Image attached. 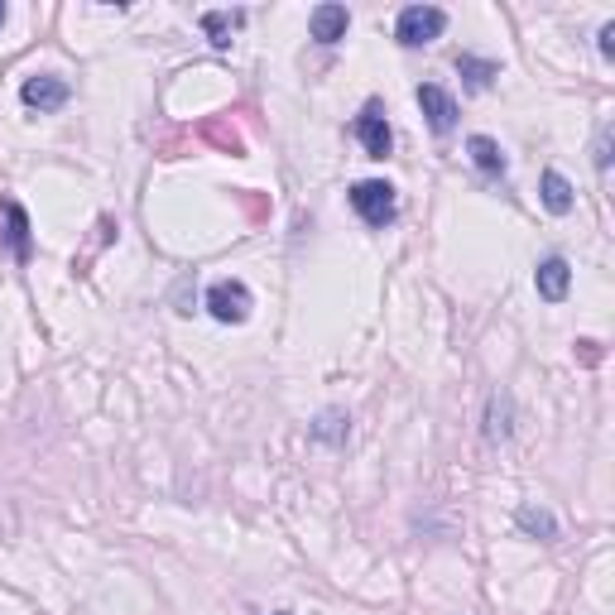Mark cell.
Instances as JSON below:
<instances>
[{
	"instance_id": "6da1fadb",
	"label": "cell",
	"mask_w": 615,
	"mask_h": 615,
	"mask_svg": "<svg viewBox=\"0 0 615 615\" xmlns=\"http://www.w3.org/2000/svg\"><path fill=\"white\" fill-rule=\"evenodd\" d=\"M443 29H447V10H438V5H404L399 20H394V39L404 49H423V44L443 39Z\"/></svg>"
},
{
	"instance_id": "7a4b0ae2",
	"label": "cell",
	"mask_w": 615,
	"mask_h": 615,
	"mask_svg": "<svg viewBox=\"0 0 615 615\" xmlns=\"http://www.w3.org/2000/svg\"><path fill=\"white\" fill-rule=\"evenodd\" d=\"M351 207H356V217L366 226H375V231H385V226L399 217V197H394V188L385 178L356 183V188H351Z\"/></svg>"
},
{
	"instance_id": "3957f363",
	"label": "cell",
	"mask_w": 615,
	"mask_h": 615,
	"mask_svg": "<svg viewBox=\"0 0 615 615\" xmlns=\"http://www.w3.org/2000/svg\"><path fill=\"white\" fill-rule=\"evenodd\" d=\"M250 289L241 279H217L212 289H207V313L217 322H246L250 318Z\"/></svg>"
},
{
	"instance_id": "277c9868",
	"label": "cell",
	"mask_w": 615,
	"mask_h": 615,
	"mask_svg": "<svg viewBox=\"0 0 615 615\" xmlns=\"http://www.w3.org/2000/svg\"><path fill=\"white\" fill-rule=\"evenodd\" d=\"M68 97H73V87L63 82V77L53 73H39V77H25V87H20V101H25L29 111H63L68 106Z\"/></svg>"
},
{
	"instance_id": "5b68a950",
	"label": "cell",
	"mask_w": 615,
	"mask_h": 615,
	"mask_svg": "<svg viewBox=\"0 0 615 615\" xmlns=\"http://www.w3.org/2000/svg\"><path fill=\"white\" fill-rule=\"evenodd\" d=\"M356 140L366 145L370 159H390V149H394V135H390V121H385V111H380V101H366V111L356 116Z\"/></svg>"
},
{
	"instance_id": "8992f818",
	"label": "cell",
	"mask_w": 615,
	"mask_h": 615,
	"mask_svg": "<svg viewBox=\"0 0 615 615\" xmlns=\"http://www.w3.org/2000/svg\"><path fill=\"white\" fill-rule=\"evenodd\" d=\"M481 433H486V443H510V433H515V394H510V390H491V394H486Z\"/></svg>"
},
{
	"instance_id": "52a82bcc",
	"label": "cell",
	"mask_w": 615,
	"mask_h": 615,
	"mask_svg": "<svg viewBox=\"0 0 615 615\" xmlns=\"http://www.w3.org/2000/svg\"><path fill=\"white\" fill-rule=\"evenodd\" d=\"M419 106L438 135H447V130L457 125V116H462V111H457V97H452L447 87H438V82H423L419 87Z\"/></svg>"
},
{
	"instance_id": "ba28073f",
	"label": "cell",
	"mask_w": 615,
	"mask_h": 615,
	"mask_svg": "<svg viewBox=\"0 0 615 615\" xmlns=\"http://www.w3.org/2000/svg\"><path fill=\"white\" fill-rule=\"evenodd\" d=\"M534 284H539L543 303H563L567 289H572V265H567L563 255H548L539 270H534Z\"/></svg>"
},
{
	"instance_id": "9c48e42d",
	"label": "cell",
	"mask_w": 615,
	"mask_h": 615,
	"mask_svg": "<svg viewBox=\"0 0 615 615\" xmlns=\"http://www.w3.org/2000/svg\"><path fill=\"white\" fill-rule=\"evenodd\" d=\"M346 29H351V10H346V5H318V10L308 15V34H313L318 44H342Z\"/></svg>"
},
{
	"instance_id": "30bf717a",
	"label": "cell",
	"mask_w": 615,
	"mask_h": 615,
	"mask_svg": "<svg viewBox=\"0 0 615 615\" xmlns=\"http://www.w3.org/2000/svg\"><path fill=\"white\" fill-rule=\"evenodd\" d=\"M539 197H543V207L553 212V217H567L572 212V202H577V193H572V183H567L558 169H548L539 178Z\"/></svg>"
},
{
	"instance_id": "8fae6325",
	"label": "cell",
	"mask_w": 615,
	"mask_h": 615,
	"mask_svg": "<svg viewBox=\"0 0 615 615\" xmlns=\"http://www.w3.org/2000/svg\"><path fill=\"white\" fill-rule=\"evenodd\" d=\"M467 154H471V164L481 173H491V178H500V173L510 169V159H505V149L495 145L491 135H471L467 140Z\"/></svg>"
},
{
	"instance_id": "7c38bea8",
	"label": "cell",
	"mask_w": 615,
	"mask_h": 615,
	"mask_svg": "<svg viewBox=\"0 0 615 615\" xmlns=\"http://www.w3.org/2000/svg\"><path fill=\"white\" fill-rule=\"evenodd\" d=\"M5 246L15 260H29V217L20 202H5Z\"/></svg>"
},
{
	"instance_id": "4fadbf2b",
	"label": "cell",
	"mask_w": 615,
	"mask_h": 615,
	"mask_svg": "<svg viewBox=\"0 0 615 615\" xmlns=\"http://www.w3.org/2000/svg\"><path fill=\"white\" fill-rule=\"evenodd\" d=\"M241 25H246V10H207V15H202V29H207V39H212L217 49H226L231 34Z\"/></svg>"
},
{
	"instance_id": "5bb4252c",
	"label": "cell",
	"mask_w": 615,
	"mask_h": 615,
	"mask_svg": "<svg viewBox=\"0 0 615 615\" xmlns=\"http://www.w3.org/2000/svg\"><path fill=\"white\" fill-rule=\"evenodd\" d=\"M515 519H519V529H524V534H534V539H543V543L558 539V519L548 515L543 505H519Z\"/></svg>"
},
{
	"instance_id": "9a60e30c",
	"label": "cell",
	"mask_w": 615,
	"mask_h": 615,
	"mask_svg": "<svg viewBox=\"0 0 615 615\" xmlns=\"http://www.w3.org/2000/svg\"><path fill=\"white\" fill-rule=\"evenodd\" d=\"M457 73L467 77L471 92H486L495 77V63H486V58H471V53H457Z\"/></svg>"
},
{
	"instance_id": "2e32d148",
	"label": "cell",
	"mask_w": 615,
	"mask_h": 615,
	"mask_svg": "<svg viewBox=\"0 0 615 615\" xmlns=\"http://www.w3.org/2000/svg\"><path fill=\"white\" fill-rule=\"evenodd\" d=\"M346 433H351V419L337 414V409H327V414L313 423V438H318V443H346Z\"/></svg>"
},
{
	"instance_id": "e0dca14e",
	"label": "cell",
	"mask_w": 615,
	"mask_h": 615,
	"mask_svg": "<svg viewBox=\"0 0 615 615\" xmlns=\"http://www.w3.org/2000/svg\"><path fill=\"white\" fill-rule=\"evenodd\" d=\"M596 169H601V173L611 169V125L596 135Z\"/></svg>"
},
{
	"instance_id": "ac0fdd59",
	"label": "cell",
	"mask_w": 615,
	"mask_h": 615,
	"mask_svg": "<svg viewBox=\"0 0 615 615\" xmlns=\"http://www.w3.org/2000/svg\"><path fill=\"white\" fill-rule=\"evenodd\" d=\"M601 58H615V20L601 25Z\"/></svg>"
},
{
	"instance_id": "d6986e66",
	"label": "cell",
	"mask_w": 615,
	"mask_h": 615,
	"mask_svg": "<svg viewBox=\"0 0 615 615\" xmlns=\"http://www.w3.org/2000/svg\"><path fill=\"white\" fill-rule=\"evenodd\" d=\"M0 25H5V5H0Z\"/></svg>"
},
{
	"instance_id": "ffe728a7",
	"label": "cell",
	"mask_w": 615,
	"mask_h": 615,
	"mask_svg": "<svg viewBox=\"0 0 615 615\" xmlns=\"http://www.w3.org/2000/svg\"><path fill=\"white\" fill-rule=\"evenodd\" d=\"M274 615H294V611H274Z\"/></svg>"
}]
</instances>
